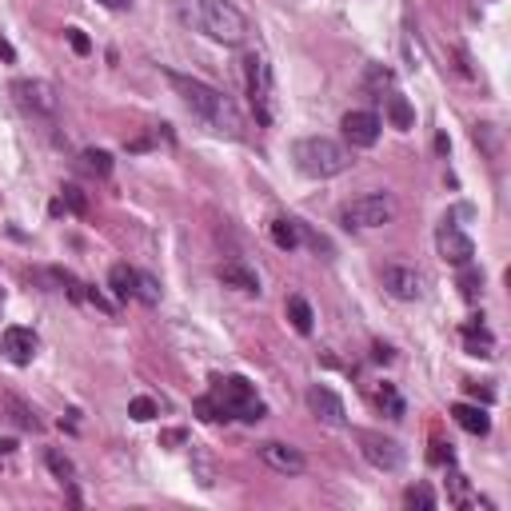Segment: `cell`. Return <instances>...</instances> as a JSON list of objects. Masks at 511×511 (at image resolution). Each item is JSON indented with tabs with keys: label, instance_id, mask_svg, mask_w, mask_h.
<instances>
[{
	"label": "cell",
	"instance_id": "obj_1",
	"mask_svg": "<svg viewBox=\"0 0 511 511\" xmlns=\"http://www.w3.org/2000/svg\"><path fill=\"white\" fill-rule=\"evenodd\" d=\"M168 80H172V88L180 92V100L188 104L212 132L232 136V140L244 136V116H240V108L220 92V88L204 84V80H196V76H184V72H168Z\"/></svg>",
	"mask_w": 511,
	"mask_h": 511
},
{
	"label": "cell",
	"instance_id": "obj_2",
	"mask_svg": "<svg viewBox=\"0 0 511 511\" xmlns=\"http://www.w3.org/2000/svg\"><path fill=\"white\" fill-rule=\"evenodd\" d=\"M176 12L188 28L212 36L216 44H244L248 40V20L236 4L228 0H176Z\"/></svg>",
	"mask_w": 511,
	"mask_h": 511
},
{
	"label": "cell",
	"instance_id": "obj_3",
	"mask_svg": "<svg viewBox=\"0 0 511 511\" xmlns=\"http://www.w3.org/2000/svg\"><path fill=\"white\" fill-rule=\"evenodd\" d=\"M292 156H295V168H300L303 176H311V180H332V176H340L351 168V152L343 148V144L327 140V136L295 140Z\"/></svg>",
	"mask_w": 511,
	"mask_h": 511
},
{
	"label": "cell",
	"instance_id": "obj_4",
	"mask_svg": "<svg viewBox=\"0 0 511 511\" xmlns=\"http://www.w3.org/2000/svg\"><path fill=\"white\" fill-rule=\"evenodd\" d=\"M212 396L228 407L232 420L256 423V420H263V412H268V407H263V399L256 396L252 380H244V375H216V380H212Z\"/></svg>",
	"mask_w": 511,
	"mask_h": 511
},
{
	"label": "cell",
	"instance_id": "obj_5",
	"mask_svg": "<svg viewBox=\"0 0 511 511\" xmlns=\"http://www.w3.org/2000/svg\"><path fill=\"white\" fill-rule=\"evenodd\" d=\"M244 80H248V100L256 108V120L271 124L276 120V84H271V64L260 52H252L244 60Z\"/></svg>",
	"mask_w": 511,
	"mask_h": 511
},
{
	"label": "cell",
	"instance_id": "obj_6",
	"mask_svg": "<svg viewBox=\"0 0 511 511\" xmlns=\"http://www.w3.org/2000/svg\"><path fill=\"white\" fill-rule=\"evenodd\" d=\"M340 216L348 228H383V224L396 220V196L391 192H367V196H356L351 204H343Z\"/></svg>",
	"mask_w": 511,
	"mask_h": 511
},
{
	"label": "cell",
	"instance_id": "obj_7",
	"mask_svg": "<svg viewBox=\"0 0 511 511\" xmlns=\"http://www.w3.org/2000/svg\"><path fill=\"white\" fill-rule=\"evenodd\" d=\"M380 284L388 295H396V300L412 303L423 295V276L415 268H407V263H383L380 268Z\"/></svg>",
	"mask_w": 511,
	"mask_h": 511
},
{
	"label": "cell",
	"instance_id": "obj_8",
	"mask_svg": "<svg viewBox=\"0 0 511 511\" xmlns=\"http://www.w3.org/2000/svg\"><path fill=\"white\" fill-rule=\"evenodd\" d=\"M436 244H439V256H444L447 263H455V268H463V263L476 260V244H471V236L463 228H455L452 220H444V228L436 232Z\"/></svg>",
	"mask_w": 511,
	"mask_h": 511
},
{
	"label": "cell",
	"instance_id": "obj_9",
	"mask_svg": "<svg viewBox=\"0 0 511 511\" xmlns=\"http://www.w3.org/2000/svg\"><path fill=\"white\" fill-rule=\"evenodd\" d=\"M12 96L20 100V108L36 112V116H52L56 104H60V100H56V88L44 84V80H16Z\"/></svg>",
	"mask_w": 511,
	"mask_h": 511
},
{
	"label": "cell",
	"instance_id": "obj_10",
	"mask_svg": "<svg viewBox=\"0 0 511 511\" xmlns=\"http://www.w3.org/2000/svg\"><path fill=\"white\" fill-rule=\"evenodd\" d=\"M260 460L268 463L271 471H279V476H300V471L308 468V460H303L300 447L279 444V439H268V444H260Z\"/></svg>",
	"mask_w": 511,
	"mask_h": 511
},
{
	"label": "cell",
	"instance_id": "obj_11",
	"mask_svg": "<svg viewBox=\"0 0 511 511\" xmlns=\"http://www.w3.org/2000/svg\"><path fill=\"white\" fill-rule=\"evenodd\" d=\"M308 407L311 415H316L319 423H327V428H348V412H343V399L335 396L332 388H311L308 391Z\"/></svg>",
	"mask_w": 511,
	"mask_h": 511
},
{
	"label": "cell",
	"instance_id": "obj_12",
	"mask_svg": "<svg viewBox=\"0 0 511 511\" xmlns=\"http://www.w3.org/2000/svg\"><path fill=\"white\" fill-rule=\"evenodd\" d=\"M359 444H364L367 463L380 468V471H396L399 460H404V452H399L396 439H383V436H375V431H359Z\"/></svg>",
	"mask_w": 511,
	"mask_h": 511
},
{
	"label": "cell",
	"instance_id": "obj_13",
	"mask_svg": "<svg viewBox=\"0 0 511 511\" xmlns=\"http://www.w3.org/2000/svg\"><path fill=\"white\" fill-rule=\"evenodd\" d=\"M0 348H4V356L12 359V364H32L40 351V335L32 332V327H4V340H0Z\"/></svg>",
	"mask_w": 511,
	"mask_h": 511
},
{
	"label": "cell",
	"instance_id": "obj_14",
	"mask_svg": "<svg viewBox=\"0 0 511 511\" xmlns=\"http://www.w3.org/2000/svg\"><path fill=\"white\" fill-rule=\"evenodd\" d=\"M340 128L351 148H372V144L380 140V116H375V112H348Z\"/></svg>",
	"mask_w": 511,
	"mask_h": 511
},
{
	"label": "cell",
	"instance_id": "obj_15",
	"mask_svg": "<svg viewBox=\"0 0 511 511\" xmlns=\"http://www.w3.org/2000/svg\"><path fill=\"white\" fill-rule=\"evenodd\" d=\"M220 279H224V287H236V292H244V295H256V292H260V276H256L248 263H240V260L224 263V268H220Z\"/></svg>",
	"mask_w": 511,
	"mask_h": 511
},
{
	"label": "cell",
	"instance_id": "obj_16",
	"mask_svg": "<svg viewBox=\"0 0 511 511\" xmlns=\"http://www.w3.org/2000/svg\"><path fill=\"white\" fill-rule=\"evenodd\" d=\"M463 348H468V356H495V335L487 332L479 319H471L468 327H463Z\"/></svg>",
	"mask_w": 511,
	"mask_h": 511
},
{
	"label": "cell",
	"instance_id": "obj_17",
	"mask_svg": "<svg viewBox=\"0 0 511 511\" xmlns=\"http://www.w3.org/2000/svg\"><path fill=\"white\" fill-rule=\"evenodd\" d=\"M452 415H455V423H460L463 431H471V436H487V431H491L487 412H483V407H476V404H455Z\"/></svg>",
	"mask_w": 511,
	"mask_h": 511
},
{
	"label": "cell",
	"instance_id": "obj_18",
	"mask_svg": "<svg viewBox=\"0 0 511 511\" xmlns=\"http://www.w3.org/2000/svg\"><path fill=\"white\" fill-rule=\"evenodd\" d=\"M300 240H303L300 220H287V216L271 220V244H276L279 252H292V248H300Z\"/></svg>",
	"mask_w": 511,
	"mask_h": 511
},
{
	"label": "cell",
	"instance_id": "obj_19",
	"mask_svg": "<svg viewBox=\"0 0 511 511\" xmlns=\"http://www.w3.org/2000/svg\"><path fill=\"white\" fill-rule=\"evenodd\" d=\"M136 276H140V271L128 268V263H112L108 284H112V292H116V300H136Z\"/></svg>",
	"mask_w": 511,
	"mask_h": 511
},
{
	"label": "cell",
	"instance_id": "obj_20",
	"mask_svg": "<svg viewBox=\"0 0 511 511\" xmlns=\"http://www.w3.org/2000/svg\"><path fill=\"white\" fill-rule=\"evenodd\" d=\"M388 120H391V128H399V132H412L415 112H412V104H407V96H399V92L388 96Z\"/></svg>",
	"mask_w": 511,
	"mask_h": 511
},
{
	"label": "cell",
	"instance_id": "obj_21",
	"mask_svg": "<svg viewBox=\"0 0 511 511\" xmlns=\"http://www.w3.org/2000/svg\"><path fill=\"white\" fill-rule=\"evenodd\" d=\"M4 407H8V420L16 423L20 431H40V420H36V412H32L24 399H16V396H4Z\"/></svg>",
	"mask_w": 511,
	"mask_h": 511
},
{
	"label": "cell",
	"instance_id": "obj_22",
	"mask_svg": "<svg viewBox=\"0 0 511 511\" xmlns=\"http://www.w3.org/2000/svg\"><path fill=\"white\" fill-rule=\"evenodd\" d=\"M287 319H292V327L300 335H311V303L303 300V295H292V300H287Z\"/></svg>",
	"mask_w": 511,
	"mask_h": 511
},
{
	"label": "cell",
	"instance_id": "obj_23",
	"mask_svg": "<svg viewBox=\"0 0 511 511\" xmlns=\"http://www.w3.org/2000/svg\"><path fill=\"white\" fill-rule=\"evenodd\" d=\"M192 407H196V415H200V420H204V423H220V420H232V415H228V407H224V404H220V399H216V396H200V399H196V404H192Z\"/></svg>",
	"mask_w": 511,
	"mask_h": 511
},
{
	"label": "cell",
	"instance_id": "obj_24",
	"mask_svg": "<svg viewBox=\"0 0 511 511\" xmlns=\"http://www.w3.org/2000/svg\"><path fill=\"white\" fill-rule=\"evenodd\" d=\"M460 292H463V300L476 303L479 295H483V271H476L471 263H463V271H460Z\"/></svg>",
	"mask_w": 511,
	"mask_h": 511
},
{
	"label": "cell",
	"instance_id": "obj_25",
	"mask_svg": "<svg viewBox=\"0 0 511 511\" xmlns=\"http://www.w3.org/2000/svg\"><path fill=\"white\" fill-rule=\"evenodd\" d=\"M80 168L92 172V176H108L112 172V156H108V152H100V148H88V152H80Z\"/></svg>",
	"mask_w": 511,
	"mask_h": 511
},
{
	"label": "cell",
	"instance_id": "obj_26",
	"mask_svg": "<svg viewBox=\"0 0 511 511\" xmlns=\"http://www.w3.org/2000/svg\"><path fill=\"white\" fill-rule=\"evenodd\" d=\"M404 507H420V511H431L436 507V495H431L428 483H415L404 491Z\"/></svg>",
	"mask_w": 511,
	"mask_h": 511
},
{
	"label": "cell",
	"instance_id": "obj_27",
	"mask_svg": "<svg viewBox=\"0 0 511 511\" xmlns=\"http://www.w3.org/2000/svg\"><path fill=\"white\" fill-rule=\"evenodd\" d=\"M44 463H48V471H52L56 479H64V483H72V476H76L72 460H68V455H60V452H48V455H44Z\"/></svg>",
	"mask_w": 511,
	"mask_h": 511
},
{
	"label": "cell",
	"instance_id": "obj_28",
	"mask_svg": "<svg viewBox=\"0 0 511 511\" xmlns=\"http://www.w3.org/2000/svg\"><path fill=\"white\" fill-rule=\"evenodd\" d=\"M136 300L148 303V308H156V303H160V284L152 276H144V271L136 276Z\"/></svg>",
	"mask_w": 511,
	"mask_h": 511
},
{
	"label": "cell",
	"instance_id": "obj_29",
	"mask_svg": "<svg viewBox=\"0 0 511 511\" xmlns=\"http://www.w3.org/2000/svg\"><path fill=\"white\" fill-rule=\"evenodd\" d=\"M128 415H132V420H140V423H148V420H156V415H160V407H156V399L136 396L132 404H128Z\"/></svg>",
	"mask_w": 511,
	"mask_h": 511
},
{
	"label": "cell",
	"instance_id": "obj_30",
	"mask_svg": "<svg viewBox=\"0 0 511 511\" xmlns=\"http://www.w3.org/2000/svg\"><path fill=\"white\" fill-rule=\"evenodd\" d=\"M60 204L68 208V212H76V216H84V212H88V200H84V192H80L76 184H68V188L60 192Z\"/></svg>",
	"mask_w": 511,
	"mask_h": 511
},
{
	"label": "cell",
	"instance_id": "obj_31",
	"mask_svg": "<svg viewBox=\"0 0 511 511\" xmlns=\"http://www.w3.org/2000/svg\"><path fill=\"white\" fill-rule=\"evenodd\" d=\"M64 36H68V44H72V52H76V56H88V52H92V44H88V36H84L80 28H68Z\"/></svg>",
	"mask_w": 511,
	"mask_h": 511
},
{
	"label": "cell",
	"instance_id": "obj_32",
	"mask_svg": "<svg viewBox=\"0 0 511 511\" xmlns=\"http://www.w3.org/2000/svg\"><path fill=\"white\" fill-rule=\"evenodd\" d=\"M380 407H388L391 420H399V415H404V404H399V396H396L391 388H383V391H380Z\"/></svg>",
	"mask_w": 511,
	"mask_h": 511
},
{
	"label": "cell",
	"instance_id": "obj_33",
	"mask_svg": "<svg viewBox=\"0 0 511 511\" xmlns=\"http://www.w3.org/2000/svg\"><path fill=\"white\" fill-rule=\"evenodd\" d=\"M468 391H471V396H479L483 404H491V399H495V391L491 388H479V383H468Z\"/></svg>",
	"mask_w": 511,
	"mask_h": 511
},
{
	"label": "cell",
	"instance_id": "obj_34",
	"mask_svg": "<svg viewBox=\"0 0 511 511\" xmlns=\"http://www.w3.org/2000/svg\"><path fill=\"white\" fill-rule=\"evenodd\" d=\"M0 56H4V60H16V52H12V44L4 40V32H0Z\"/></svg>",
	"mask_w": 511,
	"mask_h": 511
},
{
	"label": "cell",
	"instance_id": "obj_35",
	"mask_svg": "<svg viewBox=\"0 0 511 511\" xmlns=\"http://www.w3.org/2000/svg\"><path fill=\"white\" fill-rule=\"evenodd\" d=\"M100 4H104V8H124L128 0H100Z\"/></svg>",
	"mask_w": 511,
	"mask_h": 511
}]
</instances>
